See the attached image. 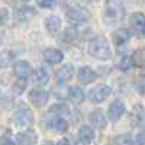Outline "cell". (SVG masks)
Listing matches in <instances>:
<instances>
[{
	"instance_id": "cell-1",
	"label": "cell",
	"mask_w": 145,
	"mask_h": 145,
	"mask_svg": "<svg viewBox=\"0 0 145 145\" xmlns=\"http://www.w3.org/2000/svg\"><path fill=\"white\" fill-rule=\"evenodd\" d=\"M89 54L96 58V59H102V61H106L112 57V51H110V46H109V42L102 38V36H96V38L90 39L89 42Z\"/></svg>"
},
{
	"instance_id": "cell-2",
	"label": "cell",
	"mask_w": 145,
	"mask_h": 145,
	"mask_svg": "<svg viewBox=\"0 0 145 145\" xmlns=\"http://www.w3.org/2000/svg\"><path fill=\"white\" fill-rule=\"evenodd\" d=\"M125 16V5L123 0H106L105 2V18L116 22L122 20Z\"/></svg>"
},
{
	"instance_id": "cell-3",
	"label": "cell",
	"mask_w": 145,
	"mask_h": 145,
	"mask_svg": "<svg viewBox=\"0 0 145 145\" xmlns=\"http://www.w3.org/2000/svg\"><path fill=\"white\" fill-rule=\"evenodd\" d=\"M13 122L16 126L22 128V129H28L33 125V113L31 109L25 107V109H19L13 115Z\"/></svg>"
},
{
	"instance_id": "cell-4",
	"label": "cell",
	"mask_w": 145,
	"mask_h": 145,
	"mask_svg": "<svg viewBox=\"0 0 145 145\" xmlns=\"http://www.w3.org/2000/svg\"><path fill=\"white\" fill-rule=\"evenodd\" d=\"M110 94H112V87L110 86H106V84H100V86H96L94 89L90 90L89 97H90L91 103H102Z\"/></svg>"
},
{
	"instance_id": "cell-5",
	"label": "cell",
	"mask_w": 145,
	"mask_h": 145,
	"mask_svg": "<svg viewBox=\"0 0 145 145\" xmlns=\"http://www.w3.org/2000/svg\"><path fill=\"white\" fill-rule=\"evenodd\" d=\"M67 19L71 22H76V23H81V22H87L90 19V12L83 7V6H74V7H70L67 10Z\"/></svg>"
},
{
	"instance_id": "cell-6",
	"label": "cell",
	"mask_w": 145,
	"mask_h": 145,
	"mask_svg": "<svg viewBox=\"0 0 145 145\" xmlns=\"http://www.w3.org/2000/svg\"><path fill=\"white\" fill-rule=\"evenodd\" d=\"M126 110L125 107V103L122 100H115L113 103H110L109 106V110H107V118L109 120H112V122H118V120L123 116Z\"/></svg>"
},
{
	"instance_id": "cell-7",
	"label": "cell",
	"mask_w": 145,
	"mask_h": 145,
	"mask_svg": "<svg viewBox=\"0 0 145 145\" xmlns=\"http://www.w3.org/2000/svg\"><path fill=\"white\" fill-rule=\"evenodd\" d=\"M74 76V65L72 64H64L63 67H59V70H57L55 72V81L57 84H64L67 81H70Z\"/></svg>"
},
{
	"instance_id": "cell-8",
	"label": "cell",
	"mask_w": 145,
	"mask_h": 145,
	"mask_svg": "<svg viewBox=\"0 0 145 145\" xmlns=\"http://www.w3.org/2000/svg\"><path fill=\"white\" fill-rule=\"evenodd\" d=\"M96 78H97V72H96L91 67L86 65V67H81L77 72V80L81 84H91Z\"/></svg>"
},
{
	"instance_id": "cell-9",
	"label": "cell",
	"mask_w": 145,
	"mask_h": 145,
	"mask_svg": "<svg viewBox=\"0 0 145 145\" xmlns=\"http://www.w3.org/2000/svg\"><path fill=\"white\" fill-rule=\"evenodd\" d=\"M29 99H31V102L35 106L42 107V106H45L48 103V100H50V94H48L45 90H42V89H33L29 93Z\"/></svg>"
},
{
	"instance_id": "cell-10",
	"label": "cell",
	"mask_w": 145,
	"mask_h": 145,
	"mask_svg": "<svg viewBox=\"0 0 145 145\" xmlns=\"http://www.w3.org/2000/svg\"><path fill=\"white\" fill-rule=\"evenodd\" d=\"M131 39V33L125 28H118L112 32V42L116 46H122Z\"/></svg>"
},
{
	"instance_id": "cell-11",
	"label": "cell",
	"mask_w": 145,
	"mask_h": 145,
	"mask_svg": "<svg viewBox=\"0 0 145 145\" xmlns=\"http://www.w3.org/2000/svg\"><path fill=\"white\" fill-rule=\"evenodd\" d=\"M50 81V70L46 68V65H42L39 68H36V71L33 72V83L36 86H46Z\"/></svg>"
},
{
	"instance_id": "cell-12",
	"label": "cell",
	"mask_w": 145,
	"mask_h": 145,
	"mask_svg": "<svg viewBox=\"0 0 145 145\" xmlns=\"http://www.w3.org/2000/svg\"><path fill=\"white\" fill-rule=\"evenodd\" d=\"M48 126H50L52 131L58 132V134H63V132H65L68 129V122L65 119H63V116L55 115V116L50 118V120H48Z\"/></svg>"
},
{
	"instance_id": "cell-13",
	"label": "cell",
	"mask_w": 145,
	"mask_h": 145,
	"mask_svg": "<svg viewBox=\"0 0 145 145\" xmlns=\"http://www.w3.org/2000/svg\"><path fill=\"white\" fill-rule=\"evenodd\" d=\"M89 120H90V123L97 129H103L106 126V115L103 113V110H100V109H94L93 112H90Z\"/></svg>"
},
{
	"instance_id": "cell-14",
	"label": "cell",
	"mask_w": 145,
	"mask_h": 145,
	"mask_svg": "<svg viewBox=\"0 0 145 145\" xmlns=\"http://www.w3.org/2000/svg\"><path fill=\"white\" fill-rule=\"evenodd\" d=\"M44 59L48 64H59L64 59V54L57 48H48L44 51Z\"/></svg>"
},
{
	"instance_id": "cell-15",
	"label": "cell",
	"mask_w": 145,
	"mask_h": 145,
	"mask_svg": "<svg viewBox=\"0 0 145 145\" xmlns=\"http://www.w3.org/2000/svg\"><path fill=\"white\" fill-rule=\"evenodd\" d=\"M44 25H45V29L46 32L50 33L51 36H57L58 31H59V26H61V20H59L58 16H48L45 20H44Z\"/></svg>"
},
{
	"instance_id": "cell-16",
	"label": "cell",
	"mask_w": 145,
	"mask_h": 145,
	"mask_svg": "<svg viewBox=\"0 0 145 145\" xmlns=\"http://www.w3.org/2000/svg\"><path fill=\"white\" fill-rule=\"evenodd\" d=\"M144 26H145V16L141 12H135L131 15V28L134 29V32L137 33H142L144 32Z\"/></svg>"
},
{
	"instance_id": "cell-17",
	"label": "cell",
	"mask_w": 145,
	"mask_h": 145,
	"mask_svg": "<svg viewBox=\"0 0 145 145\" xmlns=\"http://www.w3.org/2000/svg\"><path fill=\"white\" fill-rule=\"evenodd\" d=\"M32 71H33V68L28 61H18L13 65V72L18 77H25L26 78L28 76L32 74Z\"/></svg>"
},
{
	"instance_id": "cell-18",
	"label": "cell",
	"mask_w": 145,
	"mask_h": 145,
	"mask_svg": "<svg viewBox=\"0 0 145 145\" xmlns=\"http://www.w3.org/2000/svg\"><path fill=\"white\" fill-rule=\"evenodd\" d=\"M77 137H78L80 142H83V144H90V142L94 139V131H93L91 126L83 125V126H80V129H78Z\"/></svg>"
},
{
	"instance_id": "cell-19",
	"label": "cell",
	"mask_w": 145,
	"mask_h": 145,
	"mask_svg": "<svg viewBox=\"0 0 145 145\" xmlns=\"http://www.w3.org/2000/svg\"><path fill=\"white\" fill-rule=\"evenodd\" d=\"M16 139H18L22 145H31V144H33L36 139H38V135H36L33 131L25 129L23 132H19L18 137H16Z\"/></svg>"
},
{
	"instance_id": "cell-20",
	"label": "cell",
	"mask_w": 145,
	"mask_h": 145,
	"mask_svg": "<svg viewBox=\"0 0 145 145\" xmlns=\"http://www.w3.org/2000/svg\"><path fill=\"white\" fill-rule=\"evenodd\" d=\"M132 65H134V58L129 57V55H119L118 59H116V67L120 70V71H129L132 68Z\"/></svg>"
},
{
	"instance_id": "cell-21",
	"label": "cell",
	"mask_w": 145,
	"mask_h": 145,
	"mask_svg": "<svg viewBox=\"0 0 145 145\" xmlns=\"http://www.w3.org/2000/svg\"><path fill=\"white\" fill-rule=\"evenodd\" d=\"M68 99L74 105H80L84 100V93L78 86H71L68 89Z\"/></svg>"
},
{
	"instance_id": "cell-22",
	"label": "cell",
	"mask_w": 145,
	"mask_h": 145,
	"mask_svg": "<svg viewBox=\"0 0 145 145\" xmlns=\"http://www.w3.org/2000/svg\"><path fill=\"white\" fill-rule=\"evenodd\" d=\"M132 122L134 125H142L145 122V109L142 106H137L132 110Z\"/></svg>"
},
{
	"instance_id": "cell-23",
	"label": "cell",
	"mask_w": 145,
	"mask_h": 145,
	"mask_svg": "<svg viewBox=\"0 0 145 145\" xmlns=\"http://www.w3.org/2000/svg\"><path fill=\"white\" fill-rule=\"evenodd\" d=\"M26 86H28L26 78H25V77H19V78L13 83V86H12V94H15V96L22 94L23 91H25Z\"/></svg>"
},
{
	"instance_id": "cell-24",
	"label": "cell",
	"mask_w": 145,
	"mask_h": 145,
	"mask_svg": "<svg viewBox=\"0 0 145 145\" xmlns=\"http://www.w3.org/2000/svg\"><path fill=\"white\" fill-rule=\"evenodd\" d=\"M13 52L12 51H2L0 52V70L3 68H7L9 65H12V63H13Z\"/></svg>"
},
{
	"instance_id": "cell-25",
	"label": "cell",
	"mask_w": 145,
	"mask_h": 145,
	"mask_svg": "<svg viewBox=\"0 0 145 145\" xmlns=\"http://www.w3.org/2000/svg\"><path fill=\"white\" fill-rule=\"evenodd\" d=\"M35 16V9L33 7H29V6H25V7H20L18 12H16V18L19 20H28L31 18Z\"/></svg>"
},
{
	"instance_id": "cell-26",
	"label": "cell",
	"mask_w": 145,
	"mask_h": 145,
	"mask_svg": "<svg viewBox=\"0 0 145 145\" xmlns=\"http://www.w3.org/2000/svg\"><path fill=\"white\" fill-rule=\"evenodd\" d=\"M80 38V32L76 26H68L65 31H64V41L67 42H74Z\"/></svg>"
},
{
	"instance_id": "cell-27",
	"label": "cell",
	"mask_w": 145,
	"mask_h": 145,
	"mask_svg": "<svg viewBox=\"0 0 145 145\" xmlns=\"http://www.w3.org/2000/svg\"><path fill=\"white\" fill-rule=\"evenodd\" d=\"M113 145H135V141L129 134H123L113 139Z\"/></svg>"
},
{
	"instance_id": "cell-28",
	"label": "cell",
	"mask_w": 145,
	"mask_h": 145,
	"mask_svg": "<svg viewBox=\"0 0 145 145\" xmlns=\"http://www.w3.org/2000/svg\"><path fill=\"white\" fill-rule=\"evenodd\" d=\"M134 86H135V90L139 94H145V76L137 77L135 81H134Z\"/></svg>"
},
{
	"instance_id": "cell-29",
	"label": "cell",
	"mask_w": 145,
	"mask_h": 145,
	"mask_svg": "<svg viewBox=\"0 0 145 145\" xmlns=\"http://www.w3.org/2000/svg\"><path fill=\"white\" fill-rule=\"evenodd\" d=\"M36 3L42 9H54L57 6V0H36Z\"/></svg>"
},
{
	"instance_id": "cell-30",
	"label": "cell",
	"mask_w": 145,
	"mask_h": 145,
	"mask_svg": "<svg viewBox=\"0 0 145 145\" xmlns=\"http://www.w3.org/2000/svg\"><path fill=\"white\" fill-rule=\"evenodd\" d=\"M0 145H15V141L9 135H3V137H0Z\"/></svg>"
},
{
	"instance_id": "cell-31",
	"label": "cell",
	"mask_w": 145,
	"mask_h": 145,
	"mask_svg": "<svg viewBox=\"0 0 145 145\" xmlns=\"http://www.w3.org/2000/svg\"><path fill=\"white\" fill-rule=\"evenodd\" d=\"M7 18H9L7 12L5 9H0V25H5V23L7 22Z\"/></svg>"
},
{
	"instance_id": "cell-32",
	"label": "cell",
	"mask_w": 145,
	"mask_h": 145,
	"mask_svg": "<svg viewBox=\"0 0 145 145\" xmlns=\"http://www.w3.org/2000/svg\"><path fill=\"white\" fill-rule=\"evenodd\" d=\"M135 141L138 145H145V132H138Z\"/></svg>"
},
{
	"instance_id": "cell-33",
	"label": "cell",
	"mask_w": 145,
	"mask_h": 145,
	"mask_svg": "<svg viewBox=\"0 0 145 145\" xmlns=\"http://www.w3.org/2000/svg\"><path fill=\"white\" fill-rule=\"evenodd\" d=\"M57 145H70V142H68V139L63 138V139H59V141H58V144H57Z\"/></svg>"
},
{
	"instance_id": "cell-34",
	"label": "cell",
	"mask_w": 145,
	"mask_h": 145,
	"mask_svg": "<svg viewBox=\"0 0 145 145\" xmlns=\"http://www.w3.org/2000/svg\"><path fill=\"white\" fill-rule=\"evenodd\" d=\"M6 5H15V0H3Z\"/></svg>"
},
{
	"instance_id": "cell-35",
	"label": "cell",
	"mask_w": 145,
	"mask_h": 145,
	"mask_svg": "<svg viewBox=\"0 0 145 145\" xmlns=\"http://www.w3.org/2000/svg\"><path fill=\"white\" fill-rule=\"evenodd\" d=\"M2 42H3V33L0 32V44H2Z\"/></svg>"
},
{
	"instance_id": "cell-36",
	"label": "cell",
	"mask_w": 145,
	"mask_h": 145,
	"mask_svg": "<svg viewBox=\"0 0 145 145\" xmlns=\"http://www.w3.org/2000/svg\"><path fill=\"white\" fill-rule=\"evenodd\" d=\"M42 145H54L52 142H50V141H48V142H45V144H42Z\"/></svg>"
},
{
	"instance_id": "cell-37",
	"label": "cell",
	"mask_w": 145,
	"mask_h": 145,
	"mask_svg": "<svg viewBox=\"0 0 145 145\" xmlns=\"http://www.w3.org/2000/svg\"><path fill=\"white\" fill-rule=\"evenodd\" d=\"M22 2H25V3H26V2H29V0H22Z\"/></svg>"
},
{
	"instance_id": "cell-38",
	"label": "cell",
	"mask_w": 145,
	"mask_h": 145,
	"mask_svg": "<svg viewBox=\"0 0 145 145\" xmlns=\"http://www.w3.org/2000/svg\"><path fill=\"white\" fill-rule=\"evenodd\" d=\"M142 33H144V35H145V26H144V32H142Z\"/></svg>"
}]
</instances>
